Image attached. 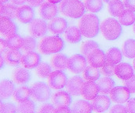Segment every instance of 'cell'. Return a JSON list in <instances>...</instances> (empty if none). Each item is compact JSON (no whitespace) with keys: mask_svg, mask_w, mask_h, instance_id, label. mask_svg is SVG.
<instances>
[{"mask_svg":"<svg viewBox=\"0 0 135 113\" xmlns=\"http://www.w3.org/2000/svg\"><path fill=\"white\" fill-rule=\"evenodd\" d=\"M83 82V79L80 76H72L68 80L67 84L65 86L67 92L73 97H78L81 95V89Z\"/></svg>","mask_w":135,"mask_h":113,"instance_id":"15","label":"cell"},{"mask_svg":"<svg viewBox=\"0 0 135 113\" xmlns=\"http://www.w3.org/2000/svg\"><path fill=\"white\" fill-rule=\"evenodd\" d=\"M13 82L18 85H24L28 83L31 79V73L25 68H17L12 73Z\"/></svg>","mask_w":135,"mask_h":113,"instance_id":"21","label":"cell"},{"mask_svg":"<svg viewBox=\"0 0 135 113\" xmlns=\"http://www.w3.org/2000/svg\"><path fill=\"white\" fill-rule=\"evenodd\" d=\"M99 48V45L97 42L94 40H86L82 43L80 46V51L82 54L87 57L90 53H92L94 50Z\"/></svg>","mask_w":135,"mask_h":113,"instance_id":"36","label":"cell"},{"mask_svg":"<svg viewBox=\"0 0 135 113\" xmlns=\"http://www.w3.org/2000/svg\"><path fill=\"white\" fill-rule=\"evenodd\" d=\"M83 34L79 28L75 26L68 27L65 32V38L68 42L74 44L78 43L82 40Z\"/></svg>","mask_w":135,"mask_h":113,"instance_id":"24","label":"cell"},{"mask_svg":"<svg viewBox=\"0 0 135 113\" xmlns=\"http://www.w3.org/2000/svg\"><path fill=\"white\" fill-rule=\"evenodd\" d=\"M41 63V56L36 52L25 53L21 58V65L24 68L28 69H32L36 68Z\"/></svg>","mask_w":135,"mask_h":113,"instance_id":"17","label":"cell"},{"mask_svg":"<svg viewBox=\"0 0 135 113\" xmlns=\"http://www.w3.org/2000/svg\"><path fill=\"white\" fill-rule=\"evenodd\" d=\"M65 46L63 38L60 36H47L42 38L40 40L38 45V50L44 55H50L53 53H58L62 51Z\"/></svg>","mask_w":135,"mask_h":113,"instance_id":"2","label":"cell"},{"mask_svg":"<svg viewBox=\"0 0 135 113\" xmlns=\"http://www.w3.org/2000/svg\"><path fill=\"white\" fill-rule=\"evenodd\" d=\"M99 94V88L97 83L92 81L83 82L81 89V96L86 101H93Z\"/></svg>","mask_w":135,"mask_h":113,"instance_id":"12","label":"cell"},{"mask_svg":"<svg viewBox=\"0 0 135 113\" xmlns=\"http://www.w3.org/2000/svg\"><path fill=\"white\" fill-rule=\"evenodd\" d=\"M1 57V68H2L3 66H4V65H5V62H6V61H5L4 57H3L2 54H1V57Z\"/></svg>","mask_w":135,"mask_h":113,"instance_id":"52","label":"cell"},{"mask_svg":"<svg viewBox=\"0 0 135 113\" xmlns=\"http://www.w3.org/2000/svg\"><path fill=\"white\" fill-rule=\"evenodd\" d=\"M38 13L42 19L45 21L52 20L58 14V7L56 4L51 3L50 2H45L39 6Z\"/></svg>","mask_w":135,"mask_h":113,"instance_id":"11","label":"cell"},{"mask_svg":"<svg viewBox=\"0 0 135 113\" xmlns=\"http://www.w3.org/2000/svg\"><path fill=\"white\" fill-rule=\"evenodd\" d=\"M115 65H108V64L106 63L103 67L101 68V73L104 76L112 77V76L115 75Z\"/></svg>","mask_w":135,"mask_h":113,"instance_id":"41","label":"cell"},{"mask_svg":"<svg viewBox=\"0 0 135 113\" xmlns=\"http://www.w3.org/2000/svg\"><path fill=\"white\" fill-rule=\"evenodd\" d=\"M83 4L86 9L92 13H98L104 7L103 0H83Z\"/></svg>","mask_w":135,"mask_h":113,"instance_id":"35","label":"cell"},{"mask_svg":"<svg viewBox=\"0 0 135 113\" xmlns=\"http://www.w3.org/2000/svg\"><path fill=\"white\" fill-rule=\"evenodd\" d=\"M36 75L40 78H48V76L52 73V68L51 66L46 62H41L35 70Z\"/></svg>","mask_w":135,"mask_h":113,"instance_id":"37","label":"cell"},{"mask_svg":"<svg viewBox=\"0 0 135 113\" xmlns=\"http://www.w3.org/2000/svg\"><path fill=\"white\" fill-rule=\"evenodd\" d=\"M68 26L67 20L64 17H55L50 21L48 28L50 33L54 35H60L64 33Z\"/></svg>","mask_w":135,"mask_h":113,"instance_id":"16","label":"cell"},{"mask_svg":"<svg viewBox=\"0 0 135 113\" xmlns=\"http://www.w3.org/2000/svg\"><path fill=\"white\" fill-rule=\"evenodd\" d=\"M10 1H11V2H12L13 4H15V5H17V6H18V5L22 6V5H24L25 2H27L28 0H10Z\"/></svg>","mask_w":135,"mask_h":113,"instance_id":"51","label":"cell"},{"mask_svg":"<svg viewBox=\"0 0 135 113\" xmlns=\"http://www.w3.org/2000/svg\"><path fill=\"white\" fill-rule=\"evenodd\" d=\"M68 57L63 53H56L51 57L50 64L55 70H65L68 68Z\"/></svg>","mask_w":135,"mask_h":113,"instance_id":"23","label":"cell"},{"mask_svg":"<svg viewBox=\"0 0 135 113\" xmlns=\"http://www.w3.org/2000/svg\"><path fill=\"white\" fill-rule=\"evenodd\" d=\"M17 9H18V7L17 6V5L13 4V3L1 4V8H0L1 15L6 17L9 19L14 20L17 18Z\"/></svg>","mask_w":135,"mask_h":113,"instance_id":"30","label":"cell"},{"mask_svg":"<svg viewBox=\"0 0 135 113\" xmlns=\"http://www.w3.org/2000/svg\"><path fill=\"white\" fill-rule=\"evenodd\" d=\"M123 54L125 57L129 59L135 58V40L129 38L126 40L122 47Z\"/></svg>","mask_w":135,"mask_h":113,"instance_id":"32","label":"cell"},{"mask_svg":"<svg viewBox=\"0 0 135 113\" xmlns=\"http://www.w3.org/2000/svg\"><path fill=\"white\" fill-rule=\"evenodd\" d=\"M134 70H135V58H134Z\"/></svg>","mask_w":135,"mask_h":113,"instance_id":"57","label":"cell"},{"mask_svg":"<svg viewBox=\"0 0 135 113\" xmlns=\"http://www.w3.org/2000/svg\"><path fill=\"white\" fill-rule=\"evenodd\" d=\"M37 47V41L33 36H26L23 38V43L21 50L25 52H32L34 51Z\"/></svg>","mask_w":135,"mask_h":113,"instance_id":"40","label":"cell"},{"mask_svg":"<svg viewBox=\"0 0 135 113\" xmlns=\"http://www.w3.org/2000/svg\"><path fill=\"white\" fill-rule=\"evenodd\" d=\"M123 4L127 9L135 12V0H123Z\"/></svg>","mask_w":135,"mask_h":113,"instance_id":"47","label":"cell"},{"mask_svg":"<svg viewBox=\"0 0 135 113\" xmlns=\"http://www.w3.org/2000/svg\"><path fill=\"white\" fill-rule=\"evenodd\" d=\"M0 43H1V46H0L1 53H4V52H6V51H7V49H9V48H8V45H7V43H6V39L1 38V39H0Z\"/></svg>","mask_w":135,"mask_h":113,"instance_id":"50","label":"cell"},{"mask_svg":"<svg viewBox=\"0 0 135 113\" xmlns=\"http://www.w3.org/2000/svg\"><path fill=\"white\" fill-rule=\"evenodd\" d=\"M47 1L51 2V3H54V4H57V3L61 2L62 0H47Z\"/></svg>","mask_w":135,"mask_h":113,"instance_id":"53","label":"cell"},{"mask_svg":"<svg viewBox=\"0 0 135 113\" xmlns=\"http://www.w3.org/2000/svg\"><path fill=\"white\" fill-rule=\"evenodd\" d=\"M17 18L22 24H30L35 18L33 7L28 5H22L18 7L17 11Z\"/></svg>","mask_w":135,"mask_h":113,"instance_id":"13","label":"cell"},{"mask_svg":"<svg viewBox=\"0 0 135 113\" xmlns=\"http://www.w3.org/2000/svg\"><path fill=\"white\" fill-rule=\"evenodd\" d=\"M1 113H17V107L10 102L1 103Z\"/></svg>","mask_w":135,"mask_h":113,"instance_id":"42","label":"cell"},{"mask_svg":"<svg viewBox=\"0 0 135 113\" xmlns=\"http://www.w3.org/2000/svg\"><path fill=\"white\" fill-rule=\"evenodd\" d=\"M68 82L66 74L61 70H55L47 78V84L53 90H60L64 88Z\"/></svg>","mask_w":135,"mask_h":113,"instance_id":"7","label":"cell"},{"mask_svg":"<svg viewBox=\"0 0 135 113\" xmlns=\"http://www.w3.org/2000/svg\"><path fill=\"white\" fill-rule=\"evenodd\" d=\"M50 87L42 82H36L31 86V97L35 101L45 102L50 97Z\"/></svg>","mask_w":135,"mask_h":113,"instance_id":"5","label":"cell"},{"mask_svg":"<svg viewBox=\"0 0 135 113\" xmlns=\"http://www.w3.org/2000/svg\"><path fill=\"white\" fill-rule=\"evenodd\" d=\"M51 101L56 108L63 107V106L68 107L71 103V94L63 90L57 91L52 95Z\"/></svg>","mask_w":135,"mask_h":113,"instance_id":"18","label":"cell"},{"mask_svg":"<svg viewBox=\"0 0 135 113\" xmlns=\"http://www.w3.org/2000/svg\"><path fill=\"white\" fill-rule=\"evenodd\" d=\"M111 1H113V0H103V2H107V3H109Z\"/></svg>","mask_w":135,"mask_h":113,"instance_id":"55","label":"cell"},{"mask_svg":"<svg viewBox=\"0 0 135 113\" xmlns=\"http://www.w3.org/2000/svg\"><path fill=\"white\" fill-rule=\"evenodd\" d=\"M124 86H126L131 94L135 93V75H134L131 78L123 81Z\"/></svg>","mask_w":135,"mask_h":113,"instance_id":"44","label":"cell"},{"mask_svg":"<svg viewBox=\"0 0 135 113\" xmlns=\"http://www.w3.org/2000/svg\"><path fill=\"white\" fill-rule=\"evenodd\" d=\"M22 54L18 50H9L4 55L6 63L10 66H17L21 63Z\"/></svg>","mask_w":135,"mask_h":113,"instance_id":"22","label":"cell"},{"mask_svg":"<svg viewBox=\"0 0 135 113\" xmlns=\"http://www.w3.org/2000/svg\"><path fill=\"white\" fill-rule=\"evenodd\" d=\"M109 113H128L127 109L125 106L122 105L121 104H118L115 105H113L110 110Z\"/></svg>","mask_w":135,"mask_h":113,"instance_id":"45","label":"cell"},{"mask_svg":"<svg viewBox=\"0 0 135 113\" xmlns=\"http://www.w3.org/2000/svg\"><path fill=\"white\" fill-rule=\"evenodd\" d=\"M118 20L109 17L104 20L101 24V32L106 40L113 41L120 37L123 28Z\"/></svg>","mask_w":135,"mask_h":113,"instance_id":"4","label":"cell"},{"mask_svg":"<svg viewBox=\"0 0 135 113\" xmlns=\"http://www.w3.org/2000/svg\"><path fill=\"white\" fill-rule=\"evenodd\" d=\"M45 0H28L27 2L28 3L29 6H32V7H38L40 6L44 2Z\"/></svg>","mask_w":135,"mask_h":113,"instance_id":"48","label":"cell"},{"mask_svg":"<svg viewBox=\"0 0 135 113\" xmlns=\"http://www.w3.org/2000/svg\"><path fill=\"white\" fill-rule=\"evenodd\" d=\"M92 110L91 104L86 101V100H77L71 107L72 113H91Z\"/></svg>","mask_w":135,"mask_h":113,"instance_id":"29","label":"cell"},{"mask_svg":"<svg viewBox=\"0 0 135 113\" xmlns=\"http://www.w3.org/2000/svg\"><path fill=\"white\" fill-rule=\"evenodd\" d=\"M55 106L54 105L45 103L39 106L38 113H54L55 112Z\"/></svg>","mask_w":135,"mask_h":113,"instance_id":"43","label":"cell"},{"mask_svg":"<svg viewBox=\"0 0 135 113\" xmlns=\"http://www.w3.org/2000/svg\"><path fill=\"white\" fill-rule=\"evenodd\" d=\"M128 113H135V98H131L127 102V106Z\"/></svg>","mask_w":135,"mask_h":113,"instance_id":"46","label":"cell"},{"mask_svg":"<svg viewBox=\"0 0 135 113\" xmlns=\"http://www.w3.org/2000/svg\"><path fill=\"white\" fill-rule=\"evenodd\" d=\"M123 54L121 50L117 47H112L108 50L106 53V61L107 64L116 65L119 64V62L122 61Z\"/></svg>","mask_w":135,"mask_h":113,"instance_id":"26","label":"cell"},{"mask_svg":"<svg viewBox=\"0 0 135 113\" xmlns=\"http://www.w3.org/2000/svg\"><path fill=\"white\" fill-rule=\"evenodd\" d=\"M0 31L2 36L8 38L17 34L18 32V28L12 19L2 16L0 20Z\"/></svg>","mask_w":135,"mask_h":113,"instance_id":"10","label":"cell"},{"mask_svg":"<svg viewBox=\"0 0 135 113\" xmlns=\"http://www.w3.org/2000/svg\"><path fill=\"white\" fill-rule=\"evenodd\" d=\"M35 110V105L32 100H27L18 103L17 106V113H34Z\"/></svg>","mask_w":135,"mask_h":113,"instance_id":"39","label":"cell"},{"mask_svg":"<svg viewBox=\"0 0 135 113\" xmlns=\"http://www.w3.org/2000/svg\"><path fill=\"white\" fill-rule=\"evenodd\" d=\"M111 98L105 94L97 96L91 102V106L94 112L101 113L108 109L111 105Z\"/></svg>","mask_w":135,"mask_h":113,"instance_id":"19","label":"cell"},{"mask_svg":"<svg viewBox=\"0 0 135 113\" xmlns=\"http://www.w3.org/2000/svg\"><path fill=\"white\" fill-rule=\"evenodd\" d=\"M88 64L94 68H99L103 67L106 63V54L105 53L101 50V49H97L94 50L92 53L89 54V56L86 57Z\"/></svg>","mask_w":135,"mask_h":113,"instance_id":"14","label":"cell"},{"mask_svg":"<svg viewBox=\"0 0 135 113\" xmlns=\"http://www.w3.org/2000/svg\"><path fill=\"white\" fill-rule=\"evenodd\" d=\"M54 113H72L71 109L67 106H63V107H58L55 109Z\"/></svg>","mask_w":135,"mask_h":113,"instance_id":"49","label":"cell"},{"mask_svg":"<svg viewBox=\"0 0 135 113\" xmlns=\"http://www.w3.org/2000/svg\"><path fill=\"white\" fill-rule=\"evenodd\" d=\"M124 4L120 0H113L108 3V13L113 17H119V15L124 11Z\"/></svg>","mask_w":135,"mask_h":113,"instance_id":"31","label":"cell"},{"mask_svg":"<svg viewBox=\"0 0 135 113\" xmlns=\"http://www.w3.org/2000/svg\"><path fill=\"white\" fill-rule=\"evenodd\" d=\"M119 22L123 26H131L135 23V13L129 9L124 11L119 17Z\"/></svg>","mask_w":135,"mask_h":113,"instance_id":"34","label":"cell"},{"mask_svg":"<svg viewBox=\"0 0 135 113\" xmlns=\"http://www.w3.org/2000/svg\"><path fill=\"white\" fill-rule=\"evenodd\" d=\"M28 32L32 36L35 38H40L46 36L48 32V24L43 19L36 18L29 24Z\"/></svg>","mask_w":135,"mask_h":113,"instance_id":"8","label":"cell"},{"mask_svg":"<svg viewBox=\"0 0 135 113\" xmlns=\"http://www.w3.org/2000/svg\"><path fill=\"white\" fill-rule=\"evenodd\" d=\"M31 96V90L25 86H22L15 90L12 95V98L17 103H20L29 99Z\"/></svg>","mask_w":135,"mask_h":113,"instance_id":"28","label":"cell"},{"mask_svg":"<svg viewBox=\"0 0 135 113\" xmlns=\"http://www.w3.org/2000/svg\"><path fill=\"white\" fill-rule=\"evenodd\" d=\"M79 28L83 36L94 38L101 31L99 17L94 13H88L83 16L79 21Z\"/></svg>","mask_w":135,"mask_h":113,"instance_id":"1","label":"cell"},{"mask_svg":"<svg viewBox=\"0 0 135 113\" xmlns=\"http://www.w3.org/2000/svg\"><path fill=\"white\" fill-rule=\"evenodd\" d=\"M98 88H99V93L101 94H108L112 91V90L115 86V81L112 77H107L104 76L98 79L97 82Z\"/></svg>","mask_w":135,"mask_h":113,"instance_id":"27","label":"cell"},{"mask_svg":"<svg viewBox=\"0 0 135 113\" xmlns=\"http://www.w3.org/2000/svg\"><path fill=\"white\" fill-rule=\"evenodd\" d=\"M9 0H1V4H5L8 2Z\"/></svg>","mask_w":135,"mask_h":113,"instance_id":"54","label":"cell"},{"mask_svg":"<svg viewBox=\"0 0 135 113\" xmlns=\"http://www.w3.org/2000/svg\"><path fill=\"white\" fill-rule=\"evenodd\" d=\"M133 31H134V32L135 33V23L134 24V26H133Z\"/></svg>","mask_w":135,"mask_h":113,"instance_id":"56","label":"cell"},{"mask_svg":"<svg viewBox=\"0 0 135 113\" xmlns=\"http://www.w3.org/2000/svg\"><path fill=\"white\" fill-rule=\"evenodd\" d=\"M9 50H20L22 47L23 38L21 36L15 34L6 38Z\"/></svg>","mask_w":135,"mask_h":113,"instance_id":"38","label":"cell"},{"mask_svg":"<svg viewBox=\"0 0 135 113\" xmlns=\"http://www.w3.org/2000/svg\"><path fill=\"white\" fill-rule=\"evenodd\" d=\"M59 8L64 16L70 18H81L86 13L85 6L80 0H62Z\"/></svg>","mask_w":135,"mask_h":113,"instance_id":"3","label":"cell"},{"mask_svg":"<svg viewBox=\"0 0 135 113\" xmlns=\"http://www.w3.org/2000/svg\"><path fill=\"white\" fill-rule=\"evenodd\" d=\"M15 85L9 79H3L0 84V93H1V99L5 100L10 97L13 92L15 91Z\"/></svg>","mask_w":135,"mask_h":113,"instance_id":"25","label":"cell"},{"mask_svg":"<svg viewBox=\"0 0 135 113\" xmlns=\"http://www.w3.org/2000/svg\"><path fill=\"white\" fill-rule=\"evenodd\" d=\"M109 94L112 101L117 104L126 103L131 97V92L126 86H115Z\"/></svg>","mask_w":135,"mask_h":113,"instance_id":"9","label":"cell"},{"mask_svg":"<svg viewBox=\"0 0 135 113\" xmlns=\"http://www.w3.org/2000/svg\"><path fill=\"white\" fill-rule=\"evenodd\" d=\"M101 76V72L94 67L92 66H87L84 71L83 72V78L86 81H92L95 82L99 79Z\"/></svg>","mask_w":135,"mask_h":113,"instance_id":"33","label":"cell"},{"mask_svg":"<svg viewBox=\"0 0 135 113\" xmlns=\"http://www.w3.org/2000/svg\"><path fill=\"white\" fill-rule=\"evenodd\" d=\"M115 74L117 78L122 80H127L131 78L134 74V68L129 63L123 62L115 65Z\"/></svg>","mask_w":135,"mask_h":113,"instance_id":"20","label":"cell"},{"mask_svg":"<svg viewBox=\"0 0 135 113\" xmlns=\"http://www.w3.org/2000/svg\"><path fill=\"white\" fill-rule=\"evenodd\" d=\"M87 63L86 57L83 54H74L68 58L67 68L74 74H79L87 67Z\"/></svg>","mask_w":135,"mask_h":113,"instance_id":"6","label":"cell"}]
</instances>
